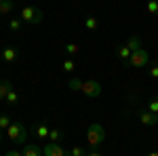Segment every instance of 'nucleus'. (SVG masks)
Listing matches in <instances>:
<instances>
[{
  "label": "nucleus",
  "instance_id": "1",
  "mask_svg": "<svg viewBox=\"0 0 158 156\" xmlns=\"http://www.w3.org/2000/svg\"><path fill=\"white\" fill-rule=\"evenodd\" d=\"M86 141L91 145V150H97L99 145L106 141V129L99 124V122H93L86 131Z\"/></svg>",
  "mask_w": 158,
  "mask_h": 156
},
{
  "label": "nucleus",
  "instance_id": "2",
  "mask_svg": "<svg viewBox=\"0 0 158 156\" xmlns=\"http://www.w3.org/2000/svg\"><path fill=\"white\" fill-rule=\"evenodd\" d=\"M6 137L11 139L13 144H25L27 139V129H25L23 122H11V127L6 129Z\"/></svg>",
  "mask_w": 158,
  "mask_h": 156
},
{
  "label": "nucleus",
  "instance_id": "3",
  "mask_svg": "<svg viewBox=\"0 0 158 156\" xmlns=\"http://www.w3.org/2000/svg\"><path fill=\"white\" fill-rule=\"evenodd\" d=\"M21 21L27 25H40V21L44 19V13L40 6H25L23 11H21Z\"/></svg>",
  "mask_w": 158,
  "mask_h": 156
},
{
  "label": "nucleus",
  "instance_id": "4",
  "mask_svg": "<svg viewBox=\"0 0 158 156\" xmlns=\"http://www.w3.org/2000/svg\"><path fill=\"white\" fill-rule=\"evenodd\" d=\"M148 61H150L148 51L137 48V51H133V53H131V57L124 61V65H131V68H143V65H148Z\"/></svg>",
  "mask_w": 158,
  "mask_h": 156
},
{
  "label": "nucleus",
  "instance_id": "5",
  "mask_svg": "<svg viewBox=\"0 0 158 156\" xmlns=\"http://www.w3.org/2000/svg\"><path fill=\"white\" fill-rule=\"evenodd\" d=\"M80 93L89 99H95V97L101 95V84L97 80H82V86H80Z\"/></svg>",
  "mask_w": 158,
  "mask_h": 156
},
{
  "label": "nucleus",
  "instance_id": "6",
  "mask_svg": "<svg viewBox=\"0 0 158 156\" xmlns=\"http://www.w3.org/2000/svg\"><path fill=\"white\" fill-rule=\"evenodd\" d=\"M137 120L146 127H158V114H152L150 110H141L137 112Z\"/></svg>",
  "mask_w": 158,
  "mask_h": 156
},
{
  "label": "nucleus",
  "instance_id": "7",
  "mask_svg": "<svg viewBox=\"0 0 158 156\" xmlns=\"http://www.w3.org/2000/svg\"><path fill=\"white\" fill-rule=\"evenodd\" d=\"M68 152L63 150V145L49 141L47 145H42V156H65Z\"/></svg>",
  "mask_w": 158,
  "mask_h": 156
},
{
  "label": "nucleus",
  "instance_id": "8",
  "mask_svg": "<svg viewBox=\"0 0 158 156\" xmlns=\"http://www.w3.org/2000/svg\"><path fill=\"white\" fill-rule=\"evenodd\" d=\"M0 55H2V61H6V63H15V61H17V57H19V53H17L13 47L2 48V51H0Z\"/></svg>",
  "mask_w": 158,
  "mask_h": 156
},
{
  "label": "nucleus",
  "instance_id": "9",
  "mask_svg": "<svg viewBox=\"0 0 158 156\" xmlns=\"http://www.w3.org/2000/svg\"><path fill=\"white\" fill-rule=\"evenodd\" d=\"M11 91H13V82L9 78H2V80H0V101H4Z\"/></svg>",
  "mask_w": 158,
  "mask_h": 156
},
{
  "label": "nucleus",
  "instance_id": "10",
  "mask_svg": "<svg viewBox=\"0 0 158 156\" xmlns=\"http://www.w3.org/2000/svg\"><path fill=\"white\" fill-rule=\"evenodd\" d=\"M49 127H47V124H36V127H34V135H36V137H40V139H47V137H49Z\"/></svg>",
  "mask_w": 158,
  "mask_h": 156
},
{
  "label": "nucleus",
  "instance_id": "11",
  "mask_svg": "<svg viewBox=\"0 0 158 156\" xmlns=\"http://www.w3.org/2000/svg\"><path fill=\"white\" fill-rule=\"evenodd\" d=\"M61 137H63V133H61L59 129H51V131H49V137H47V139H49V141H53V144H59Z\"/></svg>",
  "mask_w": 158,
  "mask_h": 156
},
{
  "label": "nucleus",
  "instance_id": "12",
  "mask_svg": "<svg viewBox=\"0 0 158 156\" xmlns=\"http://www.w3.org/2000/svg\"><path fill=\"white\" fill-rule=\"evenodd\" d=\"M21 154L23 156H40V145H25Z\"/></svg>",
  "mask_w": 158,
  "mask_h": 156
},
{
  "label": "nucleus",
  "instance_id": "13",
  "mask_svg": "<svg viewBox=\"0 0 158 156\" xmlns=\"http://www.w3.org/2000/svg\"><path fill=\"white\" fill-rule=\"evenodd\" d=\"M85 27L91 30V32H95V30H99V21L95 19V17H86L85 19Z\"/></svg>",
  "mask_w": 158,
  "mask_h": 156
},
{
  "label": "nucleus",
  "instance_id": "14",
  "mask_svg": "<svg viewBox=\"0 0 158 156\" xmlns=\"http://www.w3.org/2000/svg\"><path fill=\"white\" fill-rule=\"evenodd\" d=\"M74 70H76V63H74L72 57L63 59V72H65V74H74Z\"/></svg>",
  "mask_w": 158,
  "mask_h": 156
},
{
  "label": "nucleus",
  "instance_id": "15",
  "mask_svg": "<svg viewBox=\"0 0 158 156\" xmlns=\"http://www.w3.org/2000/svg\"><path fill=\"white\" fill-rule=\"evenodd\" d=\"M13 0H0V11H2V15H9V13L13 11Z\"/></svg>",
  "mask_w": 158,
  "mask_h": 156
},
{
  "label": "nucleus",
  "instance_id": "16",
  "mask_svg": "<svg viewBox=\"0 0 158 156\" xmlns=\"http://www.w3.org/2000/svg\"><path fill=\"white\" fill-rule=\"evenodd\" d=\"M127 47L131 48V51L141 48V38H139V36H131V38H129V42H127Z\"/></svg>",
  "mask_w": 158,
  "mask_h": 156
},
{
  "label": "nucleus",
  "instance_id": "17",
  "mask_svg": "<svg viewBox=\"0 0 158 156\" xmlns=\"http://www.w3.org/2000/svg\"><path fill=\"white\" fill-rule=\"evenodd\" d=\"M21 27H23L21 17H17V19H11V21H9V30H11V32H19Z\"/></svg>",
  "mask_w": 158,
  "mask_h": 156
},
{
  "label": "nucleus",
  "instance_id": "18",
  "mask_svg": "<svg viewBox=\"0 0 158 156\" xmlns=\"http://www.w3.org/2000/svg\"><path fill=\"white\" fill-rule=\"evenodd\" d=\"M131 53H133V51H131V48L127 47V44L118 48V57H120L122 61H127V59H129V57H131Z\"/></svg>",
  "mask_w": 158,
  "mask_h": 156
},
{
  "label": "nucleus",
  "instance_id": "19",
  "mask_svg": "<svg viewBox=\"0 0 158 156\" xmlns=\"http://www.w3.org/2000/svg\"><path fill=\"white\" fill-rule=\"evenodd\" d=\"M146 9H148L150 15H158V0H148Z\"/></svg>",
  "mask_w": 158,
  "mask_h": 156
},
{
  "label": "nucleus",
  "instance_id": "20",
  "mask_svg": "<svg viewBox=\"0 0 158 156\" xmlns=\"http://www.w3.org/2000/svg\"><path fill=\"white\" fill-rule=\"evenodd\" d=\"M68 86H70L72 91H80V86H82V80H80V78H70V80H68Z\"/></svg>",
  "mask_w": 158,
  "mask_h": 156
},
{
  "label": "nucleus",
  "instance_id": "21",
  "mask_svg": "<svg viewBox=\"0 0 158 156\" xmlns=\"http://www.w3.org/2000/svg\"><path fill=\"white\" fill-rule=\"evenodd\" d=\"M4 101H6V103H9V106H17V101H19V95H17V93H15V89H13L11 93H9V95H6V99H4Z\"/></svg>",
  "mask_w": 158,
  "mask_h": 156
},
{
  "label": "nucleus",
  "instance_id": "22",
  "mask_svg": "<svg viewBox=\"0 0 158 156\" xmlns=\"http://www.w3.org/2000/svg\"><path fill=\"white\" fill-rule=\"evenodd\" d=\"M148 110H150L152 114H158V97H152V99L148 101Z\"/></svg>",
  "mask_w": 158,
  "mask_h": 156
},
{
  "label": "nucleus",
  "instance_id": "23",
  "mask_svg": "<svg viewBox=\"0 0 158 156\" xmlns=\"http://www.w3.org/2000/svg\"><path fill=\"white\" fill-rule=\"evenodd\" d=\"M65 53H68V55H78V53H80V47L70 42V44H65Z\"/></svg>",
  "mask_w": 158,
  "mask_h": 156
},
{
  "label": "nucleus",
  "instance_id": "24",
  "mask_svg": "<svg viewBox=\"0 0 158 156\" xmlns=\"http://www.w3.org/2000/svg\"><path fill=\"white\" fill-rule=\"evenodd\" d=\"M9 127H11V118H9L6 114H0V129H4V131H6Z\"/></svg>",
  "mask_w": 158,
  "mask_h": 156
},
{
  "label": "nucleus",
  "instance_id": "25",
  "mask_svg": "<svg viewBox=\"0 0 158 156\" xmlns=\"http://www.w3.org/2000/svg\"><path fill=\"white\" fill-rule=\"evenodd\" d=\"M85 154H86V152L80 148V145H74L72 150H70V156H85Z\"/></svg>",
  "mask_w": 158,
  "mask_h": 156
},
{
  "label": "nucleus",
  "instance_id": "26",
  "mask_svg": "<svg viewBox=\"0 0 158 156\" xmlns=\"http://www.w3.org/2000/svg\"><path fill=\"white\" fill-rule=\"evenodd\" d=\"M150 76H152V78H158V65H152V68H150Z\"/></svg>",
  "mask_w": 158,
  "mask_h": 156
},
{
  "label": "nucleus",
  "instance_id": "27",
  "mask_svg": "<svg viewBox=\"0 0 158 156\" xmlns=\"http://www.w3.org/2000/svg\"><path fill=\"white\" fill-rule=\"evenodd\" d=\"M4 156H23V154H21V152H17V150H9Z\"/></svg>",
  "mask_w": 158,
  "mask_h": 156
},
{
  "label": "nucleus",
  "instance_id": "28",
  "mask_svg": "<svg viewBox=\"0 0 158 156\" xmlns=\"http://www.w3.org/2000/svg\"><path fill=\"white\" fill-rule=\"evenodd\" d=\"M85 156H101V154H99L97 150H91V152H86V154H85Z\"/></svg>",
  "mask_w": 158,
  "mask_h": 156
},
{
  "label": "nucleus",
  "instance_id": "29",
  "mask_svg": "<svg viewBox=\"0 0 158 156\" xmlns=\"http://www.w3.org/2000/svg\"><path fill=\"white\" fill-rule=\"evenodd\" d=\"M148 156H158V152H150V154H148Z\"/></svg>",
  "mask_w": 158,
  "mask_h": 156
},
{
  "label": "nucleus",
  "instance_id": "30",
  "mask_svg": "<svg viewBox=\"0 0 158 156\" xmlns=\"http://www.w3.org/2000/svg\"><path fill=\"white\" fill-rule=\"evenodd\" d=\"M0 139H2V133H0Z\"/></svg>",
  "mask_w": 158,
  "mask_h": 156
},
{
  "label": "nucleus",
  "instance_id": "31",
  "mask_svg": "<svg viewBox=\"0 0 158 156\" xmlns=\"http://www.w3.org/2000/svg\"><path fill=\"white\" fill-rule=\"evenodd\" d=\"M0 17H2V11H0Z\"/></svg>",
  "mask_w": 158,
  "mask_h": 156
},
{
  "label": "nucleus",
  "instance_id": "32",
  "mask_svg": "<svg viewBox=\"0 0 158 156\" xmlns=\"http://www.w3.org/2000/svg\"><path fill=\"white\" fill-rule=\"evenodd\" d=\"M0 59H2V55H0Z\"/></svg>",
  "mask_w": 158,
  "mask_h": 156
}]
</instances>
